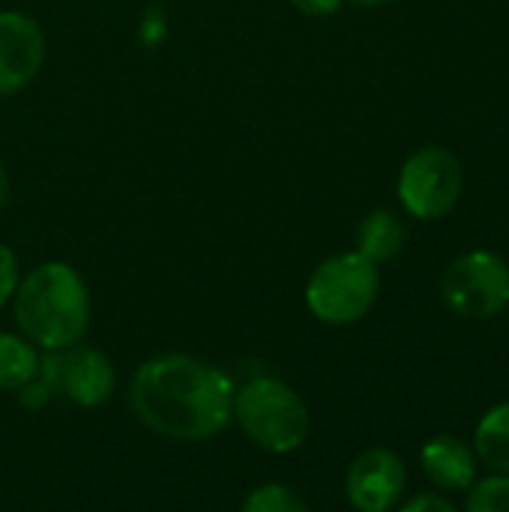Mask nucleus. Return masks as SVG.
<instances>
[{"label":"nucleus","mask_w":509,"mask_h":512,"mask_svg":"<svg viewBox=\"0 0 509 512\" xmlns=\"http://www.w3.org/2000/svg\"><path fill=\"white\" fill-rule=\"evenodd\" d=\"M234 420L258 450L276 456L300 450L312 432V414L300 393L270 375L234 387Z\"/></svg>","instance_id":"7ed1b4c3"},{"label":"nucleus","mask_w":509,"mask_h":512,"mask_svg":"<svg viewBox=\"0 0 509 512\" xmlns=\"http://www.w3.org/2000/svg\"><path fill=\"white\" fill-rule=\"evenodd\" d=\"M420 468L438 492H468L477 480L480 459L468 441L456 435H435L420 450Z\"/></svg>","instance_id":"9d476101"},{"label":"nucleus","mask_w":509,"mask_h":512,"mask_svg":"<svg viewBox=\"0 0 509 512\" xmlns=\"http://www.w3.org/2000/svg\"><path fill=\"white\" fill-rule=\"evenodd\" d=\"M381 294L378 264L366 255L339 252L321 261L306 282V306L327 327H348L363 321Z\"/></svg>","instance_id":"20e7f679"},{"label":"nucleus","mask_w":509,"mask_h":512,"mask_svg":"<svg viewBox=\"0 0 509 512\" xmlns=\"http://www.w3.org/2000/svg\"><path fill=\"white\" fill-rule=\"evenodd\" d=\"M408 243V228L393 210H372L357 228V252L375 264L393 261Z\"/></svg>","instance_id":"9b49d317"},{"label":"nucleus","mask_w":509,"mask_h":512,"mask_svg":"<svg viewBox=\"0 0 509 512\" xmlns=\"http://www.w3.org/2000/svg\"><path fill=\"white\" fill-rule=\"evenodd\" d=\"M405 489L408 468L402 456L387 447L363 450L345 474V495L351 507L360 512H387L399 507Z\"/></svg>","instance_id":"6e6552de"},{"label":"nucleus","mask_w":509,"mask_h":512,"mask_svg":"<svg viewBox=\"0 0 509 512\" xmlns=\"http://www.w3.org/2000/svg\"><path fill=\"white\" fill-rule=\"evenodd\" d=\"M12 297L18 330L45 351L81 342L90 327V291L81 273L63 261L30 270Z\"/></svg>","instance_id":"f03ea898"},{"label":"nucleus","mask_w":509,"mask_h":512,"mask_svg":"<svg viewBox=\"0 0 509 512\" xmlns=\"http://www.w3.org/2000/svg\"><path fill=\"white\" fill-rule=\"evenodd\" d=\"M465 510L471 512H509V474L492 471L486 480H474L465 498Z\"/></svg>","instance_id":"2eb2a0df"},{"label":"nucleus","mask_w":509,"mask_h":512,"mask_svg":"<svg viewBox=\"0 0 509 512\" xmlns=\"http://www.w3.org/2000/svg\"><path fill=\"white\" fill-rule=\"evenodd\" d=\"M465 171L453 150L429 144L411 153L399 171V201L402 207L423 222L444 219L462 198Z\"/></svg>","instance_id":"423d86ee"},{"label":"nucleus","mask_w":509,"mask_h":512,"mask_svg":"<svg viewBox=\"0 0 509 512\" xmlns=\"http://www.w3.org/2000/svg\"><path fill=\"white\" fill-rule=\"evenodd\" d=\"M306 507V498L285 483H264L243 501L246 512H306Z\"/></svg>","instance_id":"4468645a"},{"label":"nucleus","mask_w":509,"mask_h":512,"mask_svg":"<svg viewBox=\"0 0 509 512\" xmlns=\"http://www.w3.org/2000/svg\"><path fill=\"white\" fill-rule=\"evenodd\" d=\"M39 372V354L30 339L0 333V393L24 390Z\"/></svg>","instance_id":"ddd939ff"},{"label":"nucleus","mask_w":509,"mask_h":512,"mask_svg":"<svg viewBox=\"0 0 509 512\" xmlns=\"http://www.w3.org/2000/svg\"><path fill=\"white\" fill-rule=\"evenodd\" d=\"M294 9H300L303 15H312V18H330L342 9L345 0H288Z\"/></svg>","instance_id":"a211bd4d"},{"label":"nucleus","mask_w":509,"mask_h":512,"mask_svg":"<svg viewBox=\"0 0 509 512\" xmlns=\"http://www.w3.org/2000/svg\"><path fill=\"white\" fill-rule=\"evenodd\" d=\"M351 3H357V6H369V9H375V6H387V3H399V0H351Z\"/></svg>","instance_id":"aec40b11"},{"label":"nucleus","mask_w":509,"mask_h":512,"mask_svg":"<svg viewBox=\"0 0 509 512\" xmlns=\"http://www.w3.org/2000/svg\"><path fill=\"white\" fill-rule=\"evenodd\" d=\"M45 33L24 12H0V96L24 90L42 69Z\"/></svg>","instance_id":"1a4fd4ad"},{"label":"nucleus","mask_w":509,"mask_h":512,"mask_svg":"<svg viewBox=\"0 0 509 512\" xmlns=\"http://www.w3.org/2000/svg\"><path fill=\"white\" fill-rule=\"evenodd\" d=\"M474 453L489 471L509 474V399L489 408L474 429Z\"/></svg>","instance_id":"f8f14e48"},{"label":"nucleus","mask_w":509,"mask_h":512,"mask_svg":"<svg viewBox=\"0 0 509 512\" xmlns=\"http://www.w3.org/2000/svg\"><path fill=\"white\" fill-rule=\"evenodd\" d=\"M441 297L462 318H492L509 306V264L489 249L465 252L444 270Z\"/></svg>","instance_id":"0eeeda50"},{"label":"nucleus","mask_w":509,"mask_h":512,"mask_svg":"<svg viewBox=\"0 0 509 512\" xmlns=\"http://www.w3.org/2000/svg\"><path fill=\"white\" fill-rule=\"evenodd\" d=\"M6 204H9V177H6V168L0 162V213L6 210Z\"/></svg>","instance_id":"6ab92c4d"},{"label":"nucleus","mask_w":509,"mask_h":512,"mask_svg":"<svg viewBox=\"0 0 509 512\" xmlns=\"http://www.w3.org/2000/svg\"><path fill=\"white\" fill-rule=\"evenodd\" d=\"M402 512H456V504L447 498V492H426V495H414L408 501H399Z\"/></svg>","instance_id":"f3484780"},{"label":"nucleus","mask_w":509,"mask_h":512,"mask_svg":"<svg viewBox=\"0 0 509 512\" xmlns=\"http://www.w3.org/2000/svg\"><path fill=\"white\" fill-rule=\"evenodd\" d=\"M129 405L141 426L168 441H207L234 420L231 378L189 354H165L138 366Z\"/></svg>","instance_id":"f257e3e1"},{"label":"nucleus","mask_w":509,"mask_h":512,"mask_svg":"<svg viewBox=\"0 0 509 512\" xmlns=\"http://www.w3.org/2000/svg\"><path fill=\"white\" fill-rule=\"evenodd\" d=\"M18 288V258L9 246L0 243V309L12 300Z\"/></svg>","instance_id":"dca6fc26"},{"label":"nucleus","mask_w":509,"mask_h":512,"mask_svg":"<svg viewBox=\"0 0 509 512\" xmlns=\"http://www.w3.org/2000/svg\"><path fill=\"white\" fill-rule=\"evenodd\" d=\"M114 387H117L114 363L99 348L75 342L48 351L45 360H39L36 378L24 390L39 396H63L66 402L81 408H99L114 396Z\"/></svg>","instance_id":"39448f33"}]
</instances>
